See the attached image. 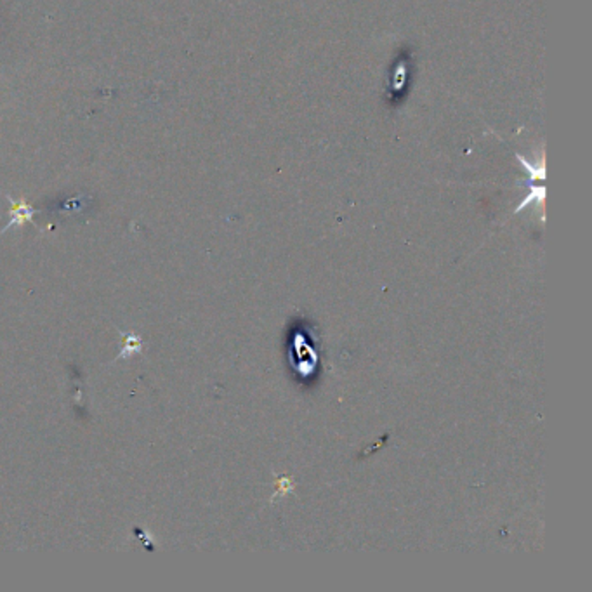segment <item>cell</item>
Wrapping results in <instances>:
<instances>
[{
  "label": "cell",
  "instance_id": "cell-3",
  "mask_svg": "<svg viewBox=\"0 0 592 592\" xmlns=\"http://www.w3.org/2000/svg\"><path fill=\"white\" fill-rule=\"evenodd\" d=\"M544 198H545V188L544 186L537 188V186H535V184H531L530 195H528V197L525 200H523L521 203H519V207H518V209H516V212H519V210L525 209L528 203L533 202V200H538V202H540V203H544Z\"/></svg>",
  "mask_w": 592,
  "mask_h": 592
},
{
  "label": "cell",
  "instance_id": "cell-2",
  "mask_svg": "<svg viewBox=\"0 0 592 592\" xmlns=\"http://www.w3.org/2000/svg\"><path fill=\"white\" fill-rule=\"evenodd\" d=\"M10 212H13V219H10V223L7 224V228L14 226V224H21L24 223V221H30L31 214H34V209H31L30 205H27V203L13 202V210H10Z\"/></svg>",
  "mask_w": 592,
  "mask_h": 592
},
{
  "label": "cell",
  "instance_id": "cell-1",
  "mask_svg": "<svg viewBox=\"0 0 592 592\" xmlns=\"http://www.w3.org/2000/svg\"><path fill=\"white\" fill-rule=\"evenodd\" d=\"M516 158L521 162V165L525 167L526 172L530 174V179L531 181H545V155L544 151H542L540 156V163H535V165H531V163H528V160L523 158L521 155H516Z\"/></svg>",
  "mask_w": 592,
  "mask_h": 592
}]
</instances>
